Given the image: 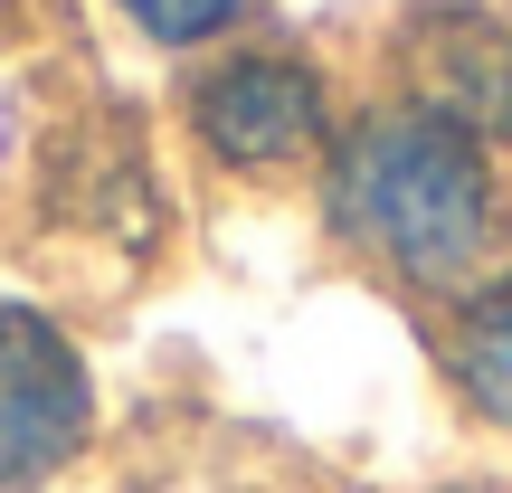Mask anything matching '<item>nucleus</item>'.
Returning <instances> with one entry per match:
<instances>
[{"instance_id": "nucleus-1", "label": "nucleus", "mask_w": 512, "mask_h": 493, "mask_svg": "<svg viewBox=\"0 0 512 493\" xmlns=\"http://www.w3.org/2000/svg\"><path fill=\"white\" fill-rule=\"evenodd\" d=\"M323 228L361 256L370 275L408 294L456 304L465 285L503 266L512 247V190L503 152L484 133L446 124L418 95L351 105L323 152Z\"/></svg>"}, {"instance_id": "nucleus-2", "label": "nucleus", "mask_w": 512, "mask_h": 493, "mask_svg": "<svg viewBox=\"0 0 512 493\" xmlns=\"http://www.w3.org/2000/svg\"><path fill=\"white\" fill-rule=\"evenodd\" d=\"M181 124H190V143H200L209 171H228V181H275V171H304V162L332 152L342 105H332V76L313 67L304 48L247 38V48H219L181 86Z\"/></svg>"}, {"instance_id": "nucleus-3", "label": "nucleus", "mask_w": 512, "mask_h": 493, "mask_svg": "<svg viewBox=\"0 0 512 493\" xmlns=\"http://www.w3.org/2000/svg\"><path fill=\"white\" fill-rule=\"evenodd\" d=\"M95 446V370L29 294H0V493H48Z\"/></svg>"}, {"instance_id": "nucleus-4", "label": "nucleus", "mask_w": 512, "mask_h": 493, "mask_svg": "<svg viewBox=\"0 0 512 493\" xmlns=\"http://www.w3.org/2000/svg\"><path fill=\"white\" fill-rule=\"evenodd\" d=\"M399 67L408 95L437 105L446 124L484 133V143H512V19L484 10V0H427V10L399 19Z\"/></svg>"}, {"instance_id": "nucleus-5", "label": "nucleus", "mask_w": 512, "mask_h": 493, "mask_svg": "<svg viewBox=\"0 0 512 493\" xmlns=\"http://www.w3.org/2000/svg\"><path fill=\"white\" fill-rule=\"evenodd\" d=\"M437 370H446L456 408L484 427V437H512V256L484 275V285H465L456 304H446Z\"/></svg>"}, {"instance_id": "nucleus-6", "label": "nucleus", "mask_w": 512, "mask_h": 493, "mask_svg": "<svg viewBox=\"0 0 512 493\" xmlns=\"http://www.w3.org/2000/svg\"><path fill=\"white\" fill-rule=\"evenodd\" d=\"M114 19H124L143 48H171V57H190V48H209V38H228L238 19L256 10V0H105Z\"/></svg>"}, {"instance_id": "nucleus-7", "label": "nucleus", "mask_w": 512, "mask_h": 493, "mask_svg": "<svg viewBox=\"0 0 512 493\" xmlns=\"http://www.w3.org/2000/svg\"><path fill=\"white\" fill-rule=\"evenodd\" d=\"M437 493H512V484H437Z\"/></svg>"}]
</instances>
